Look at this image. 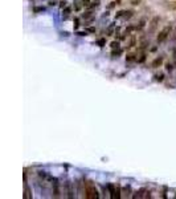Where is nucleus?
<instances>
[{
    "instance_id": "nucleus-1",
    "label": "nucleus",
    "mask_w": 176,
    "mask_h": 199,
    "mask_svg": "<svg viewBox=\"0 0 176 199\" xmlns=\"http://www.w3.org/2000/svg\"><path fill=\"white\" fill-rule=\"evenodd\" d=\"M171 31H172V27H171V25H167V27H164V28H163L162 31L159 32L158 39H156V41H158V44H162V43H164V41L168 39V36H170Z\"/></svg>"
},
{
    "instance_id": "nucleus-2",
    "label": "nucleus",
    "mask_w": 176,
    "mask_h": 199,
    "mask_svg": "<svg viewBox=\"0 0 176 199\" xmlns=\"http://www.w3.org/2000/svg\"><path fill=\"white\" fill-rule=\"evenodd\" d=\"M85 196L89 198V199L98 198V191H97V188L91 185V182L86 183V187H85Z\"/></svg>"
},
{
    "instance_id": "nucleus-3",
    "label": "nucleus",
    "mask_w": 176,
    "mask_h": 199,
    "mask_svg": "<svg viewBox=\"0 0 176 199\" xmlns=\"http://www.w3.org/2000/svg\"><path fill=\"white\" fill-rule=\"evenodd\" d=\"M159 20H160V19H159L158 16H155V18H154L152 20H151V23H150V28H148V32H151V33H152V32H155V28L158 27Z\"/></svg>"
},
{
    "instance_id": "nucleus-4",
    "label": "nucleus",
    "mask_w": 176,
    "mask_h": 199,
    "mask_svg": "<svg viewBox=\"0 0 176 199\" xmlns=\"http://www.w3.org/2000/svg\"><path fill=\"white\" fill-rule=\"evenodd\" d=\"M162 64H163V56H159L151 63V68H159V66H162Z\"/></svg>"
},
{
    "instance_id": "nucleus-5",
    "label": "nucleus",
    "mask_w": 176,
    "mask_h": 199,
    "mask_svg": "<svg viewBox=\"0 0 176 199\" xmlns=\"http://www.w3.org/2000/svg\"><path fill=\"white\" fill-rule=\"evenodd\" d=\"M65 187H66V196H68V198H73L72 183H70V182H66V183H65Z\"/></svg>"
},
{
    "instance_id": "nucleus-6",
    "label": "nucleus",
    "mask_w": 176,
    "mask_h": 199,
    "mask_svg": "<svg viewBox=\"0 0 176 199\" xmlns=\"http://www.w3.org/2000/svg\"><path fill=\"white\" fill-rule=\"evenodd\" d=\"M107 188H109V191H110V194H111V198L113 199H115V193H117V187L114 185H111V183H109V185H107Z\"/></svg>"
},
{
    "instance_id": "nucleus-7",
    "label": "nucleus",
    "mask_w": 176,
    "mask_h": 199,
    "mask_svg": "<svg viewBox=\"0 0 176 199\" xmlns=\"http://www.w3.org/2000/svg\"><path fill=\"white\" fill-rule=\"evenodd\" d=\"M53 193H54V196L56 198H58L60 196V190H58V183H57V181L54 179V182H53Z\"/></svg>"
},
{
    "instance_id": "nucleus-8",
    "label": "nucleus",
    "mask_w": 176,
    "mask_h": 199,
    "mask_svg": "<svg viewBox=\"0 0 176 199\" xmlns=\"http://www.w3.org/2000/svg\"><path fill=\"white\" fill-rule=\"evenodd\" d=\"M135 60H138V58H136V55H134V53H130V55L126 56V61H129V63H131V61H135Z\"/></svg>"
},
{
    "instance_id": "nucleus-9",
    "label": "nucleus",
    "mask_w": 176,
    "mask_h": 199,
    "mask_svg": "<svg viewBox=\"0 0 176 199\" xmlns=\"http://www.w3.org/2000/svg\"><path fill=\"white\" fill-rule=\"evenodd\" d=\"M122 53V49L121 48H118L115 51V49H113V52H111V56H113V57H119V55H121Z\"/></svg>"
},
{
    "instance_id": "nucleus-10",
    "label": "nucleus",
    "mask_w": 176,
    "mask_h": 199,
    "mask_svg": "<svg viewBox=\"0 0 176 199\" xmlns=\"http://www.w3.org/2000/svg\"><path fill=\"white\" fill-rule=\"evenodd\" d=\"M163 80H164V75H163V73L155 75V81H158V82H162Z\"/></svg>"
},
{
    "instance_id": "nucleus-11",
    "label": "nucleus",
    "mask_w": 176,
    "mask_h": 199,
    "mask_svg": "<svg viewBox=\"0 0 176 199\" xmlns=\"http://www.w3.org/2000/svg\"><path fill=\"white\" fill-rule=\"evenodd\" d=\"M131 16H133V12H131V11H124V13H123V18L124 19H130Z\"/></svg>"
},
{
    "instance_id": "nucleus-12",
    "label": "nucleus",
    "mask_w": 176,
    "mask_h": 199,
    "mask_svg": "<svg viewBox=\"0 0 176 199\" xmlns=\"http://www.w3.org/2000/svg\"><path fill=\"white\" fill-rule=\"evenodd\" d=\"M97 44H98L99 46H105V44H106V40H105V39H99V40L97 41Z\"/></svg>"
},
{
    "instance_id": "nucleus-13",
    "label": "nucleus",
    "mask_w": 176,
    "mask_h": 199,
    "mask_svg": "<svg viewBox=\"0 0 176 199\" xmlns=\"http://www.w3.org/2000/svg\"><path fill=\"white\" fill-rule=\"evenodd\" d=\"M136 61H138V63H139V64H142V63H145V61H146V55H142V56H140V57H139V58H138V60H136Z\"/></svg>"
},
{
    "instance_id": "nucleus-14",
    "label": "nucleus",
    "mask_w": 176,
    "mask_h": 199,
    "mask_svg": "<svg viewBox=\"0 0 176 199\" xmlns=\"http://www.w3.org/2000/svg\"><path fill=\"white\" fill-rule=\"evenodd\" d=\"M70 11H72V9H70V8H69V7H68V8H65V9H64V11H62V13H64V15H65V18H66V16H69Z\"/></svg>"
},
{
    "instance_id": "nucleus-15",
    "label": "nucleus",
    "mask_w": 176,
    "mask_h": 199,
    "mask_svg": "<svg viewBox=\"0 0 176 199\" xmlns=\"http://www.w3.org/2000/svg\"><path fill=\"white\" fill-rule=\"evenodd\" d=\"M111 48H113V49H118L119 48V43H118V41H113V43H111Z\"/></svg>"
},
{
    "instance_id": "nucleus-16",
    "label": "nucleus",
    "mask_w": 176,
    "mask_h": 199,
    "mask_svg": "<svg viewBox=\"0 0 176 199\" xmlns=\"http://www.w3.org/2000/svg\"><path fill=\"white\" fill-rule=\"evenodd\" d=\"M143 27H145V20H142L140 23H139V25L136 27V29H138V31H140V29L143 28Z\"/></svg>"
},
{
    "instance_id": "nucleus-17",
    "label": "nucleus",
    "mask_w": 176,
    "mask_h": 199,
    "mask_svg": "<svg viewBox=\"0 0 176 199\" xmlns=\"http://www.w3.org/2000/svg\"><path fill=\"white\" fill-rule=\"evenodd\" d=\"M166 69H167L168 72H171V70L173 69V65H172V64H170V63H168L167 65H166Z\"/></svg>"
},
{
    "instance_id": "nucleus-18",
    "label": "nucleus",
    "mask_w": 176,
    "mask_h": 199,
    "mask_svg": "<svg viewBox=\"0 0 176 199\" xmlns=\"http://www.w3.org/2000/svg\"><path fill=\"white\" fill-rule=\"evenodd\" d=\"M44 7H36V8H33V12H41V11H44Z\"/></svg>"
},
{
    "instance_id": "nucleus-19",
    "label": "nucleus",
    "mask_w": 176,
    "mask_h": 199,
    "mask_svg": "<svg viewBox=\"0 0 176 199\" xmlns=\"http://www.w3.org/2000/svg\"><path fill=\"white\" fill-rule=\"evenodd\" d=\"M90 16H91V12H85V13L82 15V18L84 19H87V18H90Z\"/></svg>"
},
{
    "instance_id": "nucleus-20",
    "label": "nucleus",
    "mask_w": 176,
    "mask_h": 199,
    "mask_svg": "<svg viewBox=\"0 0 176 199\" xmlns=\"http://www.w3.org/2000/svg\"><path fill=\"white\" fill-rule=\"evenodd\" d=\"M89 1H90V0H82V6H84V7H89L90 6Z\"/></svg>"
},
{
    "instance_id": "nucleus-21",
    "label": "nucleus",
    "mask_w": 176,
    "mask_h": 199,
    "mask_svg": "<svg viewBox=\"0 0 176 199\" xmlns=\"http://www.w3.org/2000/svg\"><path fill=\"white\" fill-rule=\"evenodd\" d=\"M113 35V27H110L109 29H107V36H111Z\"/></svg>"
},
{
    "instance_id": "nucleus-22",
    "label": "nucleus",
    "mask_w": 176,
    "mask_h": 199,
    "mask_svg": "<svg viewBox=\"0 0 176 199\" xmlns=\"http://www.w3.org/2000/svg\"><path fill=\"white\" fill-rule=\"evenodd\" d=\"M86 31H87V32H91V33H94V32H95V28H87Z\"/></svg>"
},
{
    "instance_id": "nucleus-23",
    "label": "nucleus",
    "mask_w": 176,
    "mask_h": 199,
    "mask_svg": "<svg viewBox=\"0 0 176 199\" xmlns=\"http://www.w3.org/2000/svg\"><path fill=\"white\" fill-rule=\"evenodd\" d=\"M74 21H75V25H74V28L77 29V28H78V25H80V24H78V23H80V21H78V19H75Z\"/></svg>"
},
{
    "instance_id": "nucleus-24",
    "label": "nucleus",
    "mask_w": 176,
    "mask_h": 199,
    "mask_svg": "<svg viewBox=\"0 0 176 199\" xmlns=\"http://www.w3.org/2000/svg\"><path fill=\"white\" fill-rule=\"evenodd\" d=\"M78 35H80V36H86L87 33H86V32H80V33H78Z\"/></svg>"
}]
</instances>
